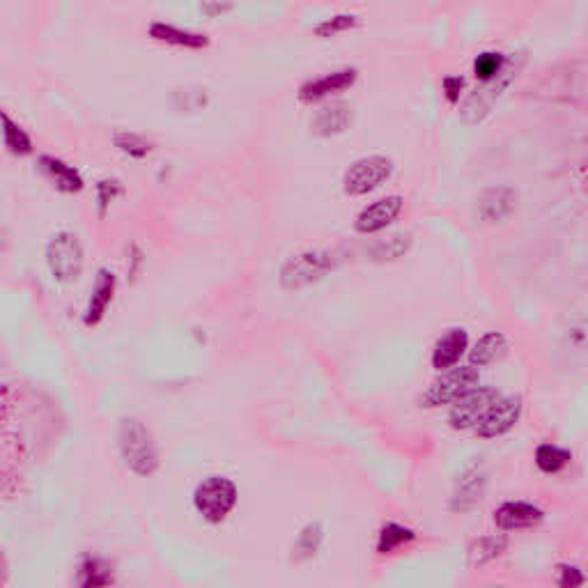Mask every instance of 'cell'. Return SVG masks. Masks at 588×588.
Segmentation results:
<instances>
[{
    "mask_svg": "<svg viewBox=\"0 0 588 588\" xmlns=\"http://www.w3.org/2000/svg\"><path fill=\"white\" fill-rule=\"evenodd\" d=\"M120 455L138 476H152L159 469V453L150 430L136 419H122L118 430Z\"/></svg>",
    "mask_w": 588,
    "mask_h": 588,
    "instance_id": "obj_1",
    "label": "cell"
},
{
    "mask_svg": "<svg viewBox=\"0 0 588 588\" xmlns=\"http://www.w3.org/2000/svg\"><path fill=\"white\" fill-rule=\"evenodd\" d=\"M83 246L74 232H58L46 244V265L58 283L72 285L83 274Z\"/></svg>",
    "mask_w": 588,
    "mask_h": 588,
    "instance_id": "obj_2",
    "label": "cell"
},
{
    "mask_svg": "<svg viewBox=\"0 0 588 588\" xmlns=\"http://www.w3.org/2000/svg\"><path fill=\"white\" fill-rule=\"evenodd\" d=\"M237 485L226 476H210L193 492V506L210 524H219L237 506Z\"/></svg>",
    "mask_w": 588,
    "mask_h": 588,
    "instance_id": "obj_3",
    "label": "cell"
},
{
    "mask_svg": "<svg viewBox=\"0 0 588 588\" xmlns=\"http://www.w3.org/2000/svg\"><path fill=\"white\" fill-rule=\"evenodd\" d=\"M393 161L384 154H370L361 157L345 170L343 175V191L352 198H361L382 187L384 182L391 180Z\"/></svg>",
    "mask_w": 588,
    "mask_h": 588,
    "instance_id": "obj_4",
    "label": "cell"
},
{
    "mask_svg": "<svg viewBox=\"0 0 588 588\" xmlns=\"http://www.w3.org/2000/svg\"><path fill=\"white\" fill-rule=\"evenodd\" d=\"M517 69L520 65H515V58L510 56V65L501 72L497 79L481 83V88H476L474 92H469L467 97H464V102L460 106V118L464 125H478V122H483L490 111L497 104V99L504 95V90L510 85V81L515 79Z\"/></svg>",
    "mask_w": 588,
    "mask_h": 588,
    "instance_id": "obj_5",
    "label": "cell"
},
{
    "mask_svg": "<svg viewBox=\"0 0 588 588\" xmlns=\"http://www.w3.org/2000/svg\"><path fill=\"white\" fill-rule=\"evenodd\" d=\"M334 267L331 262V253L322 251H304L285 262L281 269V285L285 290H299L306 288L329 272Z\"/></svg>",
    "mask_w": 588,
    "mask_h": 588,
    "instance_id": "obj_6",
    "label": "cell"
},
{
    "mask_svg": "<svg viewBox=\"0 0 588 588\" xmlns=\"http://www.w3.org/2000/svg\"><path fill=\"white\" fill-rule=\"evenodd\" d=\"M481 382V375H478V368L474 366H462L455 368L451 373L441 375L437 382H432V386L421 396V407H441V405H451V402L464 396L469 389H474Z\"/></svg>",
    "mask_w": 588,
    "mask_h": 588,
    "instance_id": "obj_7",
    "label": "cell"
},
{
    "mask_svg": "<svg viewBox=\"0 0 588 588\" xmlns=\"http://www.w3.org/2000/svg\"><path fill=\"white\" fill-rule=\"evenodd\" d=\"M501 393L492 386H474L464 396L451 402V412H448V423L453 430H469L476 428L478 421L483 419L494 402L499 400Z\"/></svg>",
    "mask_w": 588,
    "mask_h": 588,
    "instance_id": "obj_8",
    "label": "cell"
},
{
    "mask_svg": "<svg viewBox=\"0 0 588 588\" xmlns=\"http://www.w3.org/2000/svg\"><path fill=\"white\" fill-rule=\"evenodd\" d=\"M522 416V398L520 396H499V400L487 409V414L476 425V435L481 439H497L515 428V423Z\"/></svg>",
    "mask_w": 588,
    "mask_h": 588,
    "instance_id": "obj_9",
    "label": "cell"
},
{
    "mask_svg": "<svg viewBox=\"0 0 588 588\" xmlns=\"http://www.w3.org/2000/svg\"><path fill=\"white\" fill-rule=\"evenodd\" d=\"M359 81V72L354 67H343L334 69V72L320 76V79L306 81L299 88V99L304 104H317L324 102V99L338 95V92L350 90L354 83Z\"/></svg>",
    "mask_w": 588,
    "mask_h": 588,
    "instance_id": "obj_10",
    "label": "cell"
},
{
    "mask_svg": "<svg viewBox=\"0 0 588 588\" xmlns=\"http://www.w3.org/2000/svg\"><path fill=\"white\" fill-rule=\"evenodd\" d=\"M402 203H405V200L400 196H386L375 200V203H370L359 212L357 221H354V228H357L361 235H375V232L386 230L400 216Z\"/></svg>",
    "mask_w": 588,
    "mask_h": 588,
    "instance_id": "obj_11",
    "label": "cell"
},
{
    "mask_svg": "<svg viewBox=\"0 0 588 588\" xmlns=\"http://www.w3.org/2000/svg\"><path fill=\"white\" fill-rule=\"evenodd\" d=\"M487 490V474L483 467L471 464V467L460 476L455 492L451 497V510L453 513H471V510L481 506Z\"/></svg>",
    "mask_w": 588,
    "mask_h": 588,
    "instance_id": "obj_12",
    "label": "cell"
},
{
    "mask_svg": "<svg viewBox=\"0 0 588 588\" xmlns=\"http://www.w3.org/2000/svg\"><path fill=\"white\" fill-rule=\"evenodd\" d=\"M517 210V191L510 187H490L476 200V212L483 223H504Z\"/></svg>",
    "mask_w": 588,
    "mask_h": 588,
    "instance_id": "obj_13",
    "label": "cell"
},
{
    "mask_svg": "<svg viewBox=\"0 0 588 588\" xmlns=\"http://www.w3.org/2000/svg\"><path fill=\"white\" fill-rule=\"evenodd\" d=\"M545 520V510L538 508L529 501H506L497 510H494V524L501 531H520L531 529Z\"/></svg>",
    "mask_w": 588,
    "mask_h": 588,
    "instance_id": "obj_14",
    "label": "cell"
},
{
    "mask_svg": "<svg viewBox=\"0 0 588 588\" xmlns=\"http://www.w3.org/2000/svg\"><path fill=\"white\" fill-rule=\"evenodd\" d=\"M147 35H150L154 42L175 46V49L203 51V49H207V46H210V37H207L205 33H196V30L180 28V26H175V23H166V21L150 23Z\"/></svg>",
    "mask_w": 588,
    "mask_h": 588,
    "instance_id": "obj_15",
    "label": "cell"
},
{
    "mask_svg": "<svg viewBox=\"0 0 588 588\" xmlns=\"http://www.w3.org/2000/svg\"><path fill=\"white\" fill-rule=\"evenodd\" d=\"M354 113L352 106L345 102H331L317 108L311 118V131L320 138H331L345 134L352 127Z\"/></svg>",
    "mask_w": 588,
    "mask_h": 588,
    "instance_id": "obj_16",
    "label": "cell"
},
{
    "mask_svg": "<svg viewBox=\"0 0 588 588\" xmlns=\"http://www.w3.org/2000/svg\"><path fill=\"white\" fill-rule=\"evenodd\" d=\"M115 288H118V278L111 272V269H99L95 278V288H92L90 301L83 311V324L85 327H97L99 322L104 320V315L111 306Z\"/></svg>",
    "mask_w": 588,
    "mask_h": 588,
    "instance_id": "obj_17",
    "label": "cell"
},
{
    "mask_svg": "<svg viewBox=\"0 0 588 588\" xmlns=\"http://www.w3.org/2000/svg\"><path fill=\"white\" fill-rule=\"evenodd\" d=\"M37 168L42 170V175L58 191L81 193L85 189V180L79 170H76L74 166H69L67 161L53 157V154H40V159H37Z\"/></svg>",
    "mask_w": 588,
    "mask_h": 588,
    "instance_id": "obj_18",
    "label": "cell"
},
{
    "mask_svg": "<svg viewBox=\"0 0 588 588\" xmlns=\"http://www.w3.org/2000/svg\"><path fill=\"white\" fill-rule=\"evenodd\" d=\"M469 350V334L464 329H451L448 334L437 340L432 350V368L448 370L462 359V354Z\"/></svg>",
    "mask_w": 588,
    "mask_h": 588,
    "instance_id": "obj_19",
    "label": "cell"
},
{
    "mask_svg": "<svg viewBox=\"0 0 588 588\" xmlns=\"http://www.w3.org/2000/svg\"><path fill=\"white\" fill-rule=\"evenodd\" d=\"M508 352V338L501 331H490L483 338H478L474 350H469V366L483 368L499 361Z\"/></svg>",
    "mask_w": 588,
    "mask_h": 588,
    "instance_id": "obj_20",
    "label": "cell"
},
{
    "mask_svg": "<svg viewBox=\"0 0 588 588\" xmlns=\"http://www.w3.org/2000/svg\"><path fill=\"white\" fill-rule=\"evenodd\" d=\"M508 549V536L499 533V536H481L471 540L467 547V563L471 568H481L485 563L499 559Z\"/></svg>",
    "mask_w": 588,
    "mask_h": 588,
    "instance_id": "obj_21",
    "label": "cell"
},
{
    "mask_svg": "<svg viewBox=\"0 0 588 588\" xmlns=\"http://www.w3.org/2000/svg\"><path fill=\"white\" fill-rule=\"evenodd\" d=\"M0 134H3L7 152H12L14 157H28V154H33V141H30L28 131L19 122H14L5 111H0Z\"/></svg>",
    "mask_w": 588,
    "mask_h": 588,
    "instance_id": "obj_22",
    "label": "cell"
},
{
    "mask_svg": "<svg viewBox=\"0 0 588 588\" xmlns=\"http://www.w3.org/2000/svg\"><path fill=\"white\" fill-rule=\"evenodd\" d=\"M416 540V531L409 529L405 524L398 522H386L382 529H379L377 536V554L391 556L396 554L400 547H405Z\"/></svg>",
    "mask_w": 588,
    "mask_h": 588,
    "instance_id": "obj_23",
    "label": "cell"
},
{
    "mask_svg": "<svg viewBox=\"0 0 588 588\" xmlns=\"http://www.w3.org/2000/svg\"><path fill=\"white\" fill-rule=\"evenodd\" d=\"M510 65V56L501 51H483L478 53L474 58V63H471V74H474V79L478 83H487L492 79H497V76L504 72V69Z\"/></svg>",
    "mask_w": 588,
    "mask_h": 588,
    "instance_id": "obj_24",
    "label": "cell"
},
{
    "mask_svg": "<svg viewBox=\"0 0 588 588\" xmlns=\"http://www.w3.org/2000/svg\"><path fill=\"white\" fill-rule=\"evenodd\" d=\"M359 26H361V19L357 17V14L340 12V14H334V17L317 23V26L313 28V33H315V37H320V40H331V37L352 33V30H357Z\"/></svg>",
    "mask_w": 588,
    "mask_h": 588,
    "instance_id": "obj_25",
    "label": "cell"
},
{
    "mask_svg": "<svg viewBox=\"0 0 588 588\" xmlns=\"http://www.w3.org/2000/svg\"><path fill=\"white\" fill-rule=\"evenodd\" d=\"M572 460V453L568 448H561L556 444H540L536 448V464L543 474H559L566 469Z\"/></svg>",
    "mask_w": 588,
    "mask_h": 588,
    "instance_id": "obj_26",
    "label": "cell"
},
{
    "mask_svg": "<svg viewBox=\"0 0 588 588\" xmlns=\"http://www.w3.org/2000/svg\"><path fill=\"white\" fill-rule=\"evenodd\" d=\"M322 538H324V529H322L320 522L306 524L299 533L297 543H294V559L297 561L313 559V556L317 554V549H320V545H322Z\"/></svg>",
    "mask_w": 588,
    "mask_h": 588,
    "instance_id": "obj_27",
    "label": "cell"
},
{
    "mask_svg": "<svg viewBox=\"0 0 588 588\" xmlns=\"http://www.w3.org/2000/svg\"><path fill=\"white\" fill-rule=\"evenodd\" d=\"M113 145L131 159H145L150 157L152 152V143L147 141L145 136L134 134V131H118V134L113 136Z\"/></svg>",
    "mask_w": 588,
    "mask_h": 588,
    "instance_id": "obj_28",
    "label": "cell"
},
{
    "mask_svg": "<svg viewBox=\"0 0 588 588\" xmlns=\"http://www.w3.org/2000/svg\"><path fill=\"white\" fill-rule=\"evenodd\" d=\"M108 584H113L111 568H108L102 559H97V556H88L81 566V586L97 588Z\"/></svg>",
    "mask_w": 588,
    "mask_h": 588,
    "instance_id": "obj_29",
    "label": "cell"
},
{
    "mask_svg": "<svg viewBox=\"0 0 588 588\" xmlns=\"http://www.w3.org/2000/svg\"><path fill=\"white\" fill-rule=\"evenodd\" d=\"M97 207H99V216H106V212L111 210V205L118 200L120 196H125V184H122L118 177H104V180L97 182Z\"/></svg>",
    "mask_w": 588,
    "mask_h": 588,
    "instance_id": "obj_30",
    "label": "cell"
},
{
    "mask_svg": "<svg viewBox=\"0 0 588 588\" xmlns=\"http://www.w3.org/2000/svg\"><path fill=\"white\" fill-rule=\"evenodd\" d=\"M409 246H412V235H407V232H398V235H391L386 242L384 239L382 242H377L373 246V255L377 260H396L402 253L409 251Z\"/></svg>",
    "mask_w": 588,
    "mask_h": 588,
    "instance_id": "obj_31",
    "label": "cell"
},
{
    "mask_svg": "<svg viewBox=\"0 0 588 588\" xmlns=\"http://www.w3.org/2000/svg\"><path fill=\"white\" fill-rule=\"evenodd\" d=\"M173 104L180 111H200L207 106V92L205 90H177L173 95Z\"/></svg>",
    "mask_w": 588,
    "mask_h": 588,
    "instance_id": "obj_32",
    "label": "cell"
},
{
    "mask_svg": "<svg viewBox=\"0 0 588 588\" xmlns=\"http://www.w3.org/2000/svg\"><path fill=\"white\" fill-rule=\"evenodd\" d=\"M441 92H444V99L448 104L458 106L462 102L464 92H467V79L458 74L444 76V79H441Z\"/></svg>",
    "mask_w": 588,
    "mask_h": 588,
    "instance_id": "obj_33",
    "label": "cell"
},
{
    "mask_svg": "<svg viewBox=\"0 0 588 588\" xmlns=\"http://www.w3.org/2000/svg\"><path fill=\"white\" fill-rule=\"evenodd\" d=\"M559 572H561V577H559L561 588H577V586H584V582H586L584 572L579 570L577 566H559Z\"/></svg>",
    "mask_w": 588,
    "mask_h": 588,
    "instance_id": "obj_34",
    "label": "cell"
},
{
    "mask_svg": "<svg viewBox=\"0 0 588 588\" xmlns=\"http://www.w3.org/2000/svg\"><path fill=\"white\" fill-rule=\"evenodd\" d=\"M200 12H203V17L207 19H219L223 14L232 12V3H226V0H205V3L200 5Z\"/></svg>",
    "mask_w": 588,
    "mask_h": 588,
    "instance_id": "obj_35",
    "label": "cell"
},
{
    "mask_svg": "<svg viewBox=\"0 0 588 588\" xmlns=\"http://www.w3.org/2000/svg\"><path fill=\"white\" fill-rule=\"evenodd\" d=\"M129 253H131V258H129V276H131V278H136L138 272H141L143 262H145V255H143L141 249H138L136 244H131V246H129Z\"/></svg>",
    "mask_w": 588,
    "mask_h": 588,
    "instance_id": "obj_36",
    "label": "cell"
}]
</instances>
